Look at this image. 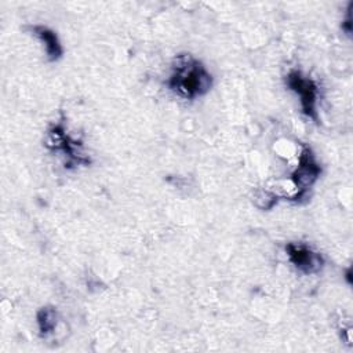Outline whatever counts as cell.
<instances>
[{
    "label": "cell",
    "mask_w": 353,
    "mask_h": 353,
    "mask_svg": "<svg viewBox=\"0 0 353 353\" xmlns=\"http://www.w3.org/2000/svg\"><path fill=\"white\" fill-rule=\"evenodd\" d=\"M167 84L181 98L194 99L210 91L212 76L200 61L190 54H182L175 58Z\"/></svg>",
    "instance_id": "6da1fadb"
},
{
    "label": "cell",
    "mask_w": 353,
    "mask_h": 353,
    "mask_svg": "<svg viewBox=\"0 0 353 353\" xmlns=\"http://www.w3.org/2000/svg\"><path fill=\"white\" fill-rule=\"evenodd\" d=\"M285 84L291 91H294L299 97L302 112L309 119L317 121L319 120L317 110H316L317 95H319L317 84L312 79L303 76L299 70H291L285 76Z\"/></svg>",
    "instance_id": "7a4b0ae2"
},
{
    "label": "cell",
    "mask_w": 353,
    "mask_h": 353,
    "mask_svg": "<svg viewBox=\"0 0 353 353\" xmlns=\"http://www.w3.org/2000/svg\"><path fill=\"white\" fill-rule=\"evenodd\" d=\"M46 146L52 150H62L68 157L69 161L74 164H88L90 157L81 152V143L79 141L72 139L66 132L62 124L52 127L48 131Z\"/></svg>",
    "instance_id": "3957f363"
},
{
    "label": "cell",
    "mask_w": 353,
    "mask_h": 353,
    "mask_svg": "<svg viewBox=\"0 0 353 353\" xmlns=\"http://www.w3.org/2000/svg\"><path fill=\"white\" fill-rule=\"evenodd\" d=\"M320 174H321V168L314 160L312 150L303 146L298 157V165L291 174V179L294 185L299 189L298 192L299 199L303 196L306 189L310 188L317 181Z\"/></svg>",
    "instance_id": "277c9868"
},
{
    "label": "cell",
    "mask_w": 353,
    "mask_h": 353,
    "mask_svg": "<svg viewBox=\"0 0 353 353\" xmlns=\"http://www.w3.org/2000/svg\"><path fill=\"white\" fill-rule=\"evenodd\" d=\"M285 252L290 262L305 274L319 273L324 266L323 256L303 243H288Z\"/></svg>",
    "instance_id": "5b68a950"
},
{
    "label": "cell",
    "mask_w": 353,
    "mask_h": 353,
    "mask_svg": "<svg viewBox=\"0 0 353 353\" xmlns=\"http://www.w3.org/2000/svg\"><path fill=\"white\" fill-rule=\"evenodd\" d=\"M30 30L43 43L48 61L55 62L62 57V54H63L62 44H61L57 33L52 29H50L44 25H33V26H30Z\"/></svg>",
    "instance_id": "8992f818"
},
{
    "label": "cell",
    "mask_w": 353,
    "mask_h": 353,
    "mask_svg": "<svg viewBox=\"0 0 353 353\" xmlns=\"http://www.w3.org/2000/svg\"><path fill=\"white\" fill-rule=\"evenodd\" d=\"M36 320H37L40 335L47 336L57 327V321H58L57 310L51 306L41 307V309H39V312L36 314Z\"/></svg>",
    "instance_id": "52a82bcc"
},
{
    "label": "cell",
    "mask_w": 353,
    "mask_h": 353,
    "mask_svg": "<svg viewBox=\"0 0 353 353\" xmlns=\"http://www.w3.org/2000/svg\"><path fill=\"white\" fill-rule=\"evenodd\" d=\"M352 6H353V3H350V4H349L346 19H345V21H343V23H342V29H343L349 36H350V32H352V19H350V8H352Z\"/></svg>",
    "instance_id": "ba28073f"
},
{
    "label": "cell",
    "mask_w": 353,
    "mask_h": 353,
    "mask_svg": "<svg viewBox=\"0 0 353 353\" xmlns=\"http://www.w3.org/2000/svg\"><path fill=\"white\" fill-rule=\"evenodd\" d=\"M346 279H347V283L352 284V270L350 269H347V272H346Z\"/></svg>",
    "instance_id": "9c48e42d"
}]
</instances>
